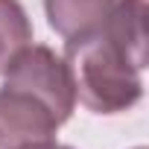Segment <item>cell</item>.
I'll return each mask as SVG.
<instances>
[{"instance_id": "7a4b0ae2", "label": "cell", "mask_w": 149, "mask_h": 149, "mask_svg": "<svg viewBox=\"0 0 149 149\" xmlns=\"http://www.w3.org/2000/svg\"><path fill=\"white\" fill-rule=\"evenodd\" d=\"M3 88L24 91L35 97L61 126L76 105V94H73V82L64 58H58L50 47L44 44H29L9 67H6V82Z\"/></svg>"}, {"instance_id": "8992f818", "label": "cell", "mask_w": 149, "mask_h": 149, "mask_svg": "<svg viewBox=\"0 0 149 149\" xmlns=\"http://www.w3.org/2000/svg\"><path fill=\"white\" fill-rule=\"evenodd\" d=\"M21 149H70V146L53 143V137H50V140H35V143H26V146H21Z\"/></svg>"}, {"instance_id": "6da1fadb", "label": "cell", "mask_w": 149, "mask_h": 149, "mask_svg": "<svg viewBox=\"0 0 149 149\" xmlns=\"http://www.w3.org/2000/svg\"><path fill=\"white\" fill-rule=\"evenodd\" d=\"M64 64L76 100L97 114L129 111L143 97L146 0H117L91 29L70 35Z\"/></svg>"}, {"instance_id": "277c9868", "label": "cell", "mask_w": 149, "mask_h": 149, "mask_svg": "<svg viewBox=\"0 0 149 149\" xmlns=\"http://www.w3.org/2000/svg\"><path fill=\"white\" fill-rule=\"evenodd\" d=\"M117 0H44V9L50 18V26L70 38V35H79L91 26H97Z\"/></svg>"}, {"instance_id": "5b68a950", "label": "cell", "mask_w": 149, "mask_h": 149, "mask_svg": "<svg viewBox=\"0 0 149 149\" xmlns=\"http://www.w3.org/2000/svg\"><path fill=\"white\" fill-rule=\"evenodd\" d=\"M32 44V24L18 0H0V73Z\"/></svg>"}, {"instance_id": "3957f363", "label": "cell", "mask_w": 149, "mask_h": 149, "mask_svg": "<svg viewBox=\"0 0 149 149\" xmlns=\"http://www.w3.org/2000/svg\"><path fill=\"white\" fill-rule=\"evenodd\" d=\"M56 117L29 94L3 88L0 91V149H21L56 134Z\"/></svg>"}, {"instance_id": "52a82bcc", "label": "cell", "mask_w": 149, "mask_h": 149, "mask_svg": "<svg viewBox=\"0 0 149 149\" xmlns=\"http://www.w3.org/2000/svg\"><path fill=\"white\" fill-rule=\"evenodd\" d=\"M137 149H143V146H137Z\"/></svg>"}]
</instances>
